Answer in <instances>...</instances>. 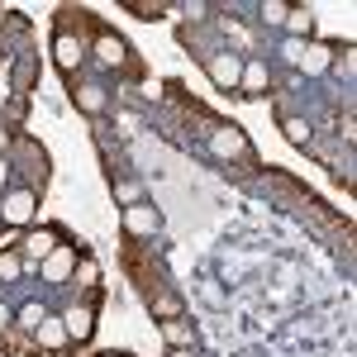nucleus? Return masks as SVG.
I'll use <instances>...</instances> for the list:
<instances>
[{"label": "nucleus", "instance_id": "26", "mask_svg": "<svg viewBox=\"0 0 357 357\" xmlns=\"http://www.w3.org/2000/svg\"><path fill=\"white\" fill-rule=\"evenodd\" d=\"M5 324H10V314H5V305H0V329H5Z\"/></svg>", "mask_w": 357, "mask_h": 357}, {"label": "nucleus", "instance_id": "12", "mask_svg": "<svg viewBox=\"0 0 357 357\" xmlns=\"http://www.w3.org/2000/svg\"><path fill=\"white\" fill-rule=\"evenodd\" d=\"M72 267H77V262H72V252H67V248H57L53 257H48V267H43V272H48V281H62Z\"/></svg>", "mask_w": 357, "mask_h": 357}, {"label": "nucleus", "instance_id": "16", "mask_svg": "<svg viewBox=\"0 0 357 357\" xmlns=\"http://www.w3.org/2000/svg\"><path fill=\"white\" fill-rule=\"evenodd\" d=\"M281 129H286V138H291L296 148H305V143H310V124H305V119H286Z\"/></svg>", "mask_w": 357, "mask_h": 357}, {"label": "nucleus", "instance_id": "25", "mask_svg": "<svg viewBox=\"0 0 357 357\" xmlns=\"http://www.w3.org/2000/svg\"><path fill=\"white\" fill-rule=\"evenodd\" d=\"M172 357H191V348H172Z\"/></svg>", "mask_w": 357, "mask_h": 357}, {"label": "nucleus", "instance_id": "15", "mask_svg": "<svg viewBox=\"0 0 357 357\" xmlns=\"http://www.w3.org/2000/svg\"><path fill=\"white\" fill-rule=\"evenodd\" d=\"M286 29H291V33H310V29H314V15H310V10H291V15H286Z\"/></svg>", "mask_w": 357, "mask_h": 357}, {"label": "nucleus", "instance_id": "20", "mask_svg": "<svg viewBox=\"0 0 357 357\" xmlns=\"http://www.w3.org/2000/svg\"><path fill=\"white\" fill-rule=\"evenodd\" d=\"M129 10H134V15H143V20H158V15H167V5H158V0H153V5H148V0H129Z\"/></svg>", "mask_w": 357, "mask_h": 357}, {"label": "nucleus", "instance_id": "11", "mask_svg": "<svg viewBox=\"0 0 357 357\" xmlns=\"http://www.w3.org/2000/svg\"><path fill=\"white\" fill-rule=\"evenodd\" d=\"M162 338L172 343V348H191V324H181V319H162Z\"/></svg>", "mask_w": 357, "mask_h": 357}, {"label": "nucleus", "instance_id": "13", "mask_svg": "<svg viewBox=\"0 0 357 357\" xmlns=\"http://www.w3.org/2000/svg\"><path fill=\"white\" fill-rule=\"evenodd\" d=\"M296 57H301V67H305V72H324V67L333 62L329 48H305V53H296Z\"/></svg>", "mask_w": 357, "mask_h": 357}, {"label": "nucleus", "instance_id": "6", "mask_svg": "<svg viewBox=\"0 0 357 357\" xmlns=\"http://www.w3.org/2000/svg\"><path fill=\"white\" fill-rule=\"evenodd\" d=\"M53 57H57V67H62V72H72V67L82 62V38H72V33H57Z\"/></svg>", "mask_w": 357, "mask_h": 357}, {"label": "nucleus", "instance_id": "22", "mask_svg": "<svg viewBox=\"0 0 357 357\" xmlns=\"http://www.w3.org/2000/svg\"><path fill=\"white\" fill-rule=\"evenodd\" d=\"M43 319H48V314H43L38 305H24V319H20V324H24V329H38Z\"/></svg>", "mask_w": 357, "mask_h": 357}, {"label": "nucleus", "instance_id": "3", "mask_svg": "<svg viewBox=\"0 0 357 357\" xmlns=\"http://www.w3.org/2000/svg\"><path fill=\"white\" fill-rule=\"evenodd\" d=\"M33 205H38L33 191H10L5 200H0V220L5 224H29L33 220Z\"/></svg>", "mask_w": 357, "mask_h": 357}, {"label": "nucleus", "instance_id": "24", "mask_svg": "<svg viewBox=\"0 0 357 357\" xmlns=\"http://www.w3.org/2000/svg\"><path fill=\"white\" fill-rule=\"evenodd\" d=\"M10 148H15V134H10V129L0 124V153H10Z\"/></svg>", "mask_w": 357, "mask_h": 357}, {"label": "nucleus", "instance_id": "18", "mask_svg": "<svg viewBox=\"0 0 357 357\" xmlns=\"http://www.w3.org/2000/svg\"><path fill=\"white\" fill-rule=\"evenodd\" d=\"M286 15H291L286 0H267V5H262V20H267V24H286Z\"/></svg>", "mask_w": 357, "mask_h": 357}, {"label": "nucleus", "instance_id": "19", "mask_svg": "<svg viewBox=\"0 0 357 357\" xmlns=\"http://www.w3.org/2000/svg\"><path fill=\"white\" fill-rule=\"evenodd\" d=\"M29 82H33V62L20 57V62H15V91H29Z\"/></svg>", "mask_w": 357, "mask_h": 357}, {"label": "nucleus", "instance_id": "9", "mask_svg": "<svg viewBox=\"0 0 357 357\" xmlns=\"http://www.w3.org/2000/svg\"><path fill=\"white\" fill-rule=\"evenodd\" d=\"M72 96H77V105H82L86 114H100V110H105V91H100V86L86 82V86H77Z\"/></svg>", "mask_w": 357, "mask_h": 357}, {"label": "nucleus", "instance_id": "2", "mask_svg": "<svg viewBox=\"0 0 357 357\" xmlns=\"http://www.w3.org/2000/svg\"><path fill=\"white\" fill-rule=\"evenodd\" d=\"M210 143H215L220 158H248V138H243V129H234V124H215V129H210Z\"/></svg>", "mask_w": 357, "mask_h": 357}, {"label": "nucleus", "instance_id": "27", "mask_svg": "<svg viewBox=\"0 0 357 357\" xmlns=\"http://www.w3.org/2000/svg\"><path fill=\"white\" fill-rule=\"evenodd\" d=\"M100 357H114V353H100Z\"/></svg>", "mask_w": 357, "mask_h": 357}, {"label": "nucleus", "instance_id": "7", "mask_svg": "<svg viewBox=\"0 0 357 357\" xmlns=\"http://www.w3.org/2000/svg\"><path fill=\"white\" fill-rule=\"evenodd\" d=\"M24 252H29V257H53V252H57V234H53V229L29 234V238H24Z\"/></svg>", "mask_w": 357, "mask_h": 357}, {"label": "nucleus", "instance_id": "8", "mask_svg": "<svg viewBox=\"0 0 357 357\" xmlns=\"http://www.w3.org/2000/svg\"><path fill=\"white\" fill-rule=\"evenodd\" d=\"M62 329L72 333V338H91V329H96V314H91V310H67V324H62Z\"/></svg>", "mask_w": 357, "mask_h": 357}, {"label": "nucleus", "instance_id": "4", "mask_svg": "<svg viewBox=\"0 0 357 357\" xmlns=\"http://www.w3.org/2000/svg\"><path fill=\"white\" fill-rule=\"evenodd\" d=\"M158 224H162V215H158L153 205H129V210H124V229H129L134 238H143V234H158Z\"/></svg>", "mask_w": 357, "mask_h": 357}, {"label": "nucleus", "instance_id": "21", "mask_svg": "<svg viewBox=\"0 0 357 357\" xmlns=\"http://www.w3.org/2000/svg\"><path fill=\"white\" fill-rule=\"evenodd\" d=\"M114 195L124 200V210H129V205H138V181H119V186H114Z\"/></svg>", "mask_w": 357, "mask_h": 357}, {"label": "nucleus", "instance_id": "23", "mask_svg": "<svg viewBox=\"0 0 357 357\" xmlns=\"http://www.w3.org/2000/svg\"><path fill=\"white\" fill-rule=\"evenodd\" d=\"M0 276H10V281L20 276V257H15V252H5V257H0Z\"/></svg>", "mask_w": 357, "mask_h": 357}, {"label": "nucleus", "instance_id": "1", "mask_svg": "<svg viewBox=\"0 0 357 357\" xmlns=\"http://www.w3.org/2000/svg\"><path fill=\"white\" fill-rule=\"evenodd\" d=\"M238 77H243V62L234 53H215L210 57V82L220 91H238Z\"/></svg>", "mask_w": 357, "mask_h": 357}, {"label": "nucleus", "instance_id": "5", "mask_svg": "<svg viewBox=\"0 0 357 357\" xmlns=\"http://www.w3.org/2000/svg\"><path fill=\"white\" fill-rule=\"evenodd\" d=\"M96 57H100L105 67H124L129 48H124V38H119V33H100V38H96Z\"/></svg>", "mask_w": 357, "mask_h": 357}, {"label": "nucleus", "instance_id": "17", "mask_svg": "<svg viewBox=\"0 0 357 357\" xmlns=\"http://www.w3.org/2000/svg\"><path fill=\"white\" fill-rule=\"evenodd\" d=\"M153 314H162V319H176V314H181V296H158V301H153Z\"/></svg>", "mask_w": 357, "mask_h": 357}, {"label": "nucleus", "instance_id": "14", "mask_svg": "<svg viewBox=\"0 0 357 357\" xmlns=\"http://www.w3.org/2000/svg\"><path fill=\"white\" fill-rule=\"evenodd\" d=\"M38 338H43V343H48V348H57V343H62V338H67V329H62V324H57V319H43V324H38Z\"/></svg>", "mask_w": 357, "mask_h": 357}, {"label": "nucleus", "instance_id": "10", "mask_svg": "<svg viewBox=\"0 0 357 357\" xmlns=\"http://www.w3.org/2000/svg\"><path fill=\"white\" fill-rule=\"evenodd\" d=\"M238 86H243V96H262V86H267V67H262V62H248L243 77H238Z\"/></svg>", "mask_w": 357, "mask_h": 357}]
</instances>
